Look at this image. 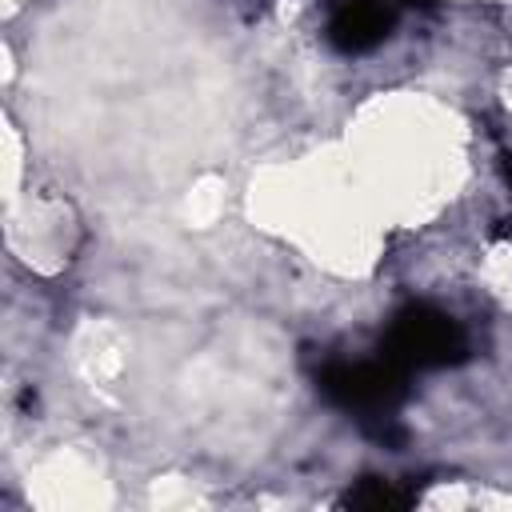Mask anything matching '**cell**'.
Listing matches in <instances>:
<instances>
[{
    "mask_svg": "<svg viewBox=\"0 0 512 512\" xmlns=\"http://www.w3.org/2000/svg\"><path fill=\"white\" fill-rule=\"evenodd\" d=\"M504 176H508V184H512V156H504Z\"/></svg>",
    "mask_w": 512,
    "mask_h": 512,
    "instance_id": "5b68a950",
    "label": "cell"
},
{
    "mask_svg": "<svg viewBox=\"0 0 512 512\" xmlns=\"http://www.w3.org/2000/svg\"><path fill=\"white\" fill-rule=\"evenodd\" d=\"M416 500V488H400L396 480L384 476H364L356 488H348L344 504L352 508H368V512H388V508H408Z\"/></svg>",
    "mask_w": 512,
    "mask_h": 512,
    "instance_id": "277c9868",
    "label": "cell"
},
{
    "mask_svg": "<svg viewBox=\"0 0 512 512\" xmlns=\"http://www.w3.org/2000/svg\"><path fill=\"white\" fill-rule=\"evenodd\" d=\"M384 356L396 360L400 368H448L468 356L464 328L428 304H408L396 312L388 336H384Z\"/></svg>",
    "mask_w": 512,
    "mask_h": 512,
    "instance_id": "7a4b0ae2",
    "label": "cell"
},
{
    "mask_svg": "<svg viewBox=\"0 0 512 512\" xmlns=\"http://www.w3.org/2000/svg\"><path fill=\"white\" fill-rule=\"evenodd\" d=\"M396 24V0H344L328 20V44L344 56L372 52Z\"/></svg>",
    "mask_w": 512,
    "mask_h": 512,
    "instance_id": "3957f363",
    "label": "cell"
},
{
    "mask_svg": "<svg viewBox=\"0 0 512 512\" xmlns=\"http://www.w3.org/2000/svg\"><path fill=\"white\" fill-rule=\"evenodd\" d=\"M316 392L324 400H332L344 412H356L360 420L380 416V412H396L408 396V368H400L396 360L380 356V360H332L316 372Z\"/></svg>",
    "mask_w": 512,
    "mask_h": 512,
    "instance_id": "6da1fadb",
    "label": "cell"
}]
</instances>
